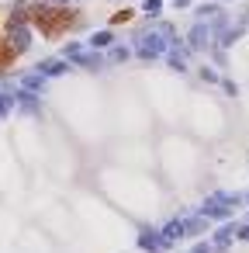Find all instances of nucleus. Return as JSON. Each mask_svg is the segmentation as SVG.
Here are the masks:
<instances>
[{
	"instance_id": "obj_1",
	"label": "nucleus",
	"mask_w": 249,
	"mask_h": 253,
	"mask_svg": "<svg viewBox=\"0 0 249 253\" xmlns=\"http://www.w3.org/2000/svg\"><path fill=\"white\" fill-rule=\"evenodd\" d=\"M190 39H194V45H204V42H208V32H204V28H194Z\"/></svg>"
},
{
	"instance_id": "obj_2",
	"label": "nucleus",
	"mask_w": 249,
	"mask_h": 253,
	"mask_svg": "<svg viewBox=\"0 0 249 253\" xmlns=\"http://www.w3.org/2000/svg\"><path fill=\"white\" fill-rule=\"evenodd\" d=\"M107 42H111V35H107V32H101V35H94V45H107Z\"/></svg>"
},
{
	"instance_id": "obj_3",
	"label": "nucleus",
	"mask_w": 249,
	"mask_h": 253,
	"mask_svg": "<svg viewBox=\"0 0 249 253\" xmlns=\"http://www.w3.org/2000/svg\"><path fill=\"white\" fill-rule=\"evenodd\" d=\"M145 11H149V14H156V11H159V0H145Z\"/></svg>"
}]
</instances>
